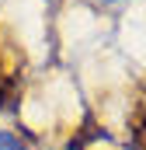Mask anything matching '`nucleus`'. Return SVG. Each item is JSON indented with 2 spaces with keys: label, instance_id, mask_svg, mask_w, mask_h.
I'll return each instance as SVG.
<instances>
[{
  "label": "nucleus",
  "instance_id": "1",
  "mask_svg": "<svg viewBox=\"0 0 146 150\" xmlns=\"http://www.w3.org/2000/svg\"><path fill=\"white\" fill-rule=\"evenodd\" d=\"M101 4H129V0H101Z\"/></svg>",
  "mask_w": 146,
  "mask_h": 150
}]
</instances>
